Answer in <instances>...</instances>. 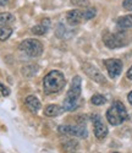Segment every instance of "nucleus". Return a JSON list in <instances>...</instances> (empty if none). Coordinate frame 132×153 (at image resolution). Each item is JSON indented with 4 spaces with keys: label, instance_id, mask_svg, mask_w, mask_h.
Returning <instances> with one entry per match:
<instances>
[{
    "label": "nucleus",
    "instance_id": "nucleus-1",
    "mask_svg": "<svg viewBox=\"0 0 132 153\" xmlns=\"http://www.w3.org/2000/svg\"><path fill=\"white\" fill-rule=\"evenodd\" d=\"M81 77L80 76H75L71 81V86L69 88L67 93H66V98L64 100V109L67 111H72L78 107V102H80L81 97Z\"/></svg>",
    "mask_w": 132,
    "mask_h": 153
},
{
    "label": "nucleus",
    "instance_id": "nucleus-2",
    "mask_svg": "<svg viewBox=\"0 0 132 153\" xmlns=\"http://www.w3.org/2000/svg\"><path fill=\"white\" fill-rule=\"evenodd\" d=\"M43 85H44V91L49 94H53V93H58L62 90L66 85V80L64 77L62 72L54 70V71H50L44 77Z\"/></svg>",
    "mask_w": 132,
    "mask_h": 153
},
{
    "label": "nucleus",
    "instance_id": "nucleus-3",
    "mask_svg": "<svg viewBox=\"0 0 132 153\" xmlns=\"http://www.w3.org/2000/svg\"><path fill=\"white\" fill-rule=\"evenodd\" d=\"M127 118H128L127 110H126L125 105L119 100L113 103V105L107 111V119H108L109 124H111L114 126L122 124L125 120H127Z\"/></svg>",
    "mask_w": 132,
    "mask_h": 153
},
{
    "label": "nucleus",
    "instance_id": "nucleus-4",
    "mask_svg": "<svg viewBox=\"0 0 132 153\" xmlns=\"http://www.w3.org/2000/svg\"><path fill=\"white\" fill-rule=\"evenodd\" d=\"M104 44L110 49L121 48L130 43L128 36L125 32H117V33H105L103 36Z\"/></svg>",
    "mask_w": 132,
    "mask_h": 153
},
{
    "label": "nucleus",
    "instance_id": "nucleus-5",
    "mask_svg": "<svg viewBox=\"0 0 132 153\" xmlns=\"http://www.w3.org/2000/svg\"><path fill=\"white\" fill-rule=\"evenodd\" d=\"M20 50L26 55L37 58L43 53V44L38 39H26L20 44Z\"/></svg>",
    "mask_w": 132,
    "mask_h": 153
},
{
    "label": "nucleus",
    "instance_id": "nucleus-6",
    "mask_svg": "<svg viewBox=\"0 0 132 153\" xmlns=\"http://www.w3.org/2000/svg\"><path fill=\"white\" fill-rule=\"evenodd\" d=\"M59 132L62 135L76 136L81 138H86L88 136L87 129L83 125H61L59 126Z\"/></svg>",
    "mask_w": 132,
    "mask_h": 153
},
{
    "label": "nucleus",
    "instance_id": "nucleus-7",
    "mask_svg": "<svg viewBox=\"0 0 132 153\" xmlns=\"http://www.w3.org/2000/svg\"><path fill=\"white\" fill-rule=\"evenodd\" d=\"M104 65L107 66L110 79H116L122 71V61L120 59H107Z\"/></svg>",
    "mask_w": 132,
    "mask_h": 153
},
{
    "label": "nucleus",
    "instance_id": "nucleus-8",
    "mask_svg": "<svg viewBox=\"0 0 132 153\" xmlns=\"http://www.w3.org/2000/svg\"><path fill=\"white\" fill-rule=\"evenodd\" d=\"M92 123H93V127H94V135L97 138L103 140L104 137H107L108 135V127L104 124L103 119L100 118V115H93L92 117Z\"/></svg>",
    "mask_w": 132,
    "mask_h": 153
},
{
    "label": "nucleus",
    "instance_id": "nucleus-9",
    "mask_svg": "<svg viewBox=\"0 0 132 153\" xmlns=\"http://www.w3.org/2000/svg\"><path fill=\"white\" fill-rule=\"evenodd\" d=\"M83 71L89 76L92 80H94L96 82H99V83H105V82H107V81H105V79H104V76L93 65L85 64V65H83Z\"/></svg>",
    "mask_w": 132,
    "mask_h": 153
},
{
    "label": "nucleus",
    "instance_id": "nucleus-10",
    "mask_svg": "<svg viewBox=\"0 0 132 153\" xmlns=\"http://www.w3.org/2000/svg\"><path fill=\"white\" fill-rule=\"evenodd\" d=\"M83 20H85L83 11H81V10H71L66 14V21H67V23L71 25V26H77V25H80Z\"/></svg>",
    "mask_w": 132,
    "mask_h": 153
},
{
    "label": "nucleus",
    "instance_id": "nucleus-11",
    "mask_svg": "<svg viewBox=\"0 0 132 153\" xmlns=\"http://www.w3.org/2000/svg\"><path fill=\"white\" fill-rule=\"evenodd\" d=\"M24 104L32 113H38L39 109L42 108V103L36 96H28L24 99Z\"/></svg>",
    "mask_w": 132,
    "mask_h": 153
},
{
    "label": "nucleus",
    "instance_id": "nucleus-12",
    "mask_svg": "<svg viewBox=\"0 0 132 153\" xmlns=\"http://www.w3.org/2000/svg\"><path fill=\"white\" fill-rule=\"evenodd\" d=\"M49 26H50V21H49L48 19H44L42 23L37 25V26H33L31 31H32V33H33V34H37V36H43V34H45V33L48 32Z\"/></svg>",
    "mask_w": 132,
    "mask_h": 153
},
{
    "label": "nucleus",
    "instance_id": "nucleus-13",
    "mask_svg": "<svg viewBox=\"0 0 132 153\" xmlns=\"http://www.w3.org/2000/svg\"><path fill=\"white\" fill-rule=\"evenodd\" d=\"M64 111H65V109L56 104H49L44 109V114L47 117H58V115H61Z\"/></svg>",
    "mask_w": 132,
    "mask_h": 153
},
{
    "label": "nucleus",
    "instance_id": "nucleus-14",
    "mask_svg": "<svg viewBox=\"0 0 132 153\" xmlns=\"http://www.w3.org/2000/svg\"><path fill=\"white\" fill-rule=\"evenodd\" d=\"M116 23H117L119 28H121V30H125V28H132V14L119 17Z\"/></svg>",
    "mask_w": 132,
    "mask_h": 153
},
{
    "label": "nucleus",
    "instance_id": "nucleus-15",
    "mask_svg": "<svg viewBox=\"0 0 132 153\" xmlns=\"http://www.w3.org/2000/svg\"><path fill=\"white\" fill-rule=\"evenodd\" d=\"M15 22V16L10 12H1L0 14V26H10Z\"/></svg>",
    "mask_w": 132,
    "mask_h": 153
},
{
    "label": "nucleus",
    "instance_id": "nucleus-16",
    "mask_svg": "<svg viewBox=\"0 0 132 153\" xmlns=\"http://www.w3.org/2000/svg\"><path fill=\"white\" fill-rule=\"evenodd\" d=\"M38 72V68L37 65H33V64H30V65H26L22 68V75L24 77H33V76Z\"/></svg>",
    "mask_w": 132,
    "mask_h": 153
},
{
    "label": "nucleus",
    "instance_id": "nucleus-17",
    "mask_svg": "<svg viewBox=\"0 0 132 153\" xmlns=\"http://www.w3.org/2000/svg\"><path fill=\"white\" fill-rule=\"evenodd\" d=\"M62 147L65 151H67V152H71V151H75L77 149L78 147V142L76 141V140H72V138H66L62 141Z\"/></svg>",
    "mask_w": 132,
    "mask_h": 153
},
{
    "label": "nucleus",
    "instance_id": "nucleus-18",
    "mask_svg": "<svg viewBox=\"0 0 132 153\" xmlns=\"http://www.w3.org/2000/svg\"><path fill=\"white\" fill-rule=\"evenodd\" d=\"M12 34V30L9 26H0V41L4 42Z\"/></svg>",
    "mask_w": 132,
    "mask_h": 153
},
{
    "label": "nucleus",
    "instance_id": "nucleus-19",
    "mask_svg": "<svg viewBox=\"0 0 132 153\" xmlns=\"http://www.w3.org/2000/svg\"><path fill=\"white\" fill-rule=\"evenodd\" d=\"M90 102H92V104H94V105H103L107 103V98L103 94H94L90 98Z\"/></svg>",
    "mask_w": 132,
    "mask_h": 153
},
{
    "label": "nucleus",
    "instance_id": "nucleus-20",
    "mask_svg": "<svg viewBox=\"0 0 132 153\" xmlns=\"http://www.w3.org/2000/svg\"><path fill=\"white\" fill-rule=\"evenodd\" d=\"M97 15V10L94 7H88L83 11V16H85V20H90V19H93L94 16Z\"/></svg>",
    "mask_w": 132,
    "mask_h": 153
},
{
    "label": "nucleus",
    "instance_id": "nucleus-21",
    "mask_svg": "<svg viewBox=\"0 0 132 153\" xmlns=\"http://www.w3.org/2000/svg\"><path fill=\"white\" fill-rule=\"evenodd\" d=\"M71 3L76 6H80V7H86L89 5V0H71Z\"/></svg>",
    "mask_w": 132,
    "mask_h": 153
},
{
    "label": "nucleus",
    "instance_id": "nucleus-22",
    "mask_svg": "<svg viewBox=\"0 0 132 153\" xmlns=\"http://www.w3.org/2000/svg\"><path fill=\"white\" fill-rule=\"evenodd\" d=\"M0 92H1V94H3L4 97H7V96L10 94V90H9L6 86H4L1 82H0Z\"/></svg>",
    "mask_w": 132,
    "mask_h": 153
},
{
    "label": "nucleus",
    "instance_id": "nucleus-23",
    "mask_svg": "<svg viewBox=\"0 0 132 153\" xmlns=\"http://www.w3.org/2000/svg\"><path fill=\"white\" fill-rule=\"evenodd\" d=\"M122 6L126 10L132 11V0H124V1H122Z\"/></svg>",
    "mask_w": 132,
    "mask_h": 153
},
{
    "label": "nucleus",
    "instance_id": "nucleus-24",
    "mask_svg": "<svg viewBox=\"0 0 132 153\" xmlns=\"http://www.w3.org/2000/svg\"><path fill=\"white\" fill-rule=\"evenodd\" d=\"M127 79L128 80H132V66L128 69V71H127Z\"/></svg>",
    "mask_w": 132,
    "mask_h": 153
},
{
    "label": "nucleus",
    "instance_id": "nucleus-25",
    "mask_svg": "<svg viewBox=\"0 0 132 153\" xmlns=\"http://www.w3.org/2000/svg\"><path fill=\"white\" fill-rule=\"evenodd\" d=\"M9 3V0H0V6H5Z\"/></svg>",
    "mask_w": 132,
    "mask_h": 153
},
{
    "label": "nucleus",
    "instance_id": "nucleus-26",
    "mask_svg": "<svg viewBox=\"0 0 132 153\" xmlns=\"http://www.w3.org/2000/svg\"><path fill=\"white\" fill-rule=\"evenodd\" d=\"M127 99H128V102H130V103L132 104V91L128 93V96H127Z\"/></svg>",
    "mask_w": 132,
    "mask_h": 153
},
{
    "label": "nucleus",
    "instance_id": "nucleus-27",
    "mask_svg": "<svg viewBox=\"0 0 132 153\" xmlns=\"http://www.w3.org/2000/svg\"><path fill=\"white\" fill-rule=\"evenodd\" d=\"M115 153H116V152H115Z\"/></svg>",
    "mask_w": 132,
    "mask_h": 153
}]
</instances>
